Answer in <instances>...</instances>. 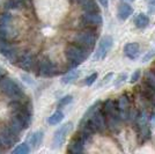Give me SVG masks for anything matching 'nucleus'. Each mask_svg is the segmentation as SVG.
<instances>
[{
	"instance_id": "nucleus-35",
	"label": "nucleus",
	"mask_w": 155,
	"mask_h": 154,
	"mask_svg": "<svg viewBox=\"0 0 155 154\" xmlns=\"http://www.w3.org/2000/svg\"><path fill=\"white\" fill-rule=\"evenodd\" d=\"M124 2H133L134 0H123Z\"/></svg>"
},
{
	"instance_id": "nucleus-22",
	"label": "nucleus",
	"mask_w": 155,
	"mask_h": 154,
	"mask_svg": "<svg viewBox=\"0 0 155 154\" xmlns=\"http://www.w3.org/2000/svg\"><path fill=\"white\" fill-rule=\"evenodd\" d=\"M134 23H136V27L139 28V29H143L149 25V19L146 14L140 13L138 14V16L134 20Z\"/></svg>"
},
{
	"instance_id": "nucleus-28",
	"label": "nucleus",
	"mask_w": 155,
	"mask_h": 154,
	"mask_svg": "<svg viewBox=\"0 0 155 154\" xmlns=\"http://www.w3.org/2000/svg\"><path fill=\"white\" fill-rule=\"evenodd\" d=\"M126 79H127V74H126V73H122V74H119L118 78L116 79V81H115V86L118 87L120 84H123Z\"/></svg>"
},
{
	"instance_id": "nucleus-4",
	"label": "nucleus",
	"mask_w": 155,
	"mask_h": 154,
	"mask_svg": "<svg viewBox=\"0 0 155 154\" xmlns=\"http://www.w3.org/2000/svg\"><path fill=\"white\" fill-rule=\"evenodd\" d=\"M20 140V133L11 128L9 125H5L0 131V147L11 148L14 144Z\"/></svg>"
},
{
	"instance_id": "nucleus-11",
	"label": "nucleus",
	"mask_w": 155,
	"mask_h": 154,
	"mask_svg": "<svg viewBox=\"0 0 155 154\" xmlns=\"http://www.w3.org/2000/svg\"><path fill=\"white\" fill-rule=\"evenodd\" d=\"M81 22L86 26H101L103 19L100 12H84L81 16Z\"/></svg>"
},
{
	"instance_id": "nucleus-14",
	"label": "nucleus",
	"mask_w": 155,
	"mask_h": 154,
	"mask_svg": "<svg viewBox=\"0 0 155 154\" xmlns=\"http://www.w3.org/2000/svg\"><path fill=\"white\" fill-rule=\"evenodd\" d=\"M117 108H118V111H119L120 119L126 121L130 116V102L127 96H120Z\"/></svg>"
},
{
	"instance_id": "nucleus-5",
	"label": "nucleus",
	"mask_w": 155,
	"mask_h": 154,
	"mask_svg": "<svg viewBox=\"0 0 155 154\" xmlns=\"http://www.w3.org/2000/svg\"><path fill=\"white\" fill-rule=\"evenodd\" d=\"M0 53L13 64L18 62L20 55H21L20 49L16 45L11 43V41H6L2 38H0Z\"/></svg>"
},
{
	"instance_id": "nucleus-7",
	"label": "nucleus",
	"mask_w": 155,
	"mask_h": 154,
	"mask_svg": "<svg viewBox=\"0 0 155 154\" xmlns=\"http://www.w3.org/2000/svg\"><path fill=\"white\" fill-rule=\"evenodd\" d=\"M72 128H73V123L72 122L65 123L64 125H61V126L54 132L53 140H52L53 148H59L64 145L65 140H66V137L71 132Z\"/></svg>"
},
{
	"instance_id": "nucleus-15",
	"label": "nucleus",
	"mask_w": 155,
	"mask_h": 154,
	"mask_svg": "<svg viewBox=\"0 0 155 154\" xmlns=\"http://www.w3.org/2000/svg\"><path fill=\"white\" fill-rule=\"evenodd\" d=\"M27 6V4L22 0H5L2 2V8L9 12V11H21Z\"/></svg>"
},
{
	"instance_id": "nucleus-16",
	"label": "nucleus",
	"mask_w": 155,
	"mask_h": 154,
	"mask_svg": "<svg viewBox=\"0 0 155 154\" xmlns=\"http://www.w3.org/2000/svg\"><path fill=\"white\" fill-rule=\"evenodd\" d=\"M124 53L130 59H137L140 55V48L138 43H127L124 46Z\"/></svg>"
},
{
	"instance_id": "nucleus-20",
	"label": "nucleus",
	"mask_w": 155,
	"mask_h": 154,
	"mask_svg": "<svg viewBox=\"0 0 155 154\" xmlns=\"http://www.w3.org/2000/svg\"><path fill=\"white\" fill-rule=\"evenodd\" d=\"M28 141H29V145H31L34 148L39 147L42 141H43V132L42 131H36V132L31 133Z\"/></svg>"
},
{
	"instance_id": "nucleus-31",
	"label": "nucleus",
	"mask_w": 155,
	"mask_h": 154,
	"mask_svg": "<svg viewBox=\"0 0 155 154\" xmlns=\"http://www.w3.org/2000/svg\"><path fill=\"white\" fill-rule=\"evenodd\" d=\"M112 77H114V73H108L105 77L103 78V81H102V85H107L108 82H109L110 80L112 79Z\"/></svg>"
},
{
	"instance_id": "nucleus-12",
	"label": "nucleus",
	"mask_w": 155,
	"mask_h": 154,
	"mask_svg": "<svg viewBox=\"0 0 155 154\" xmlns=\"http://www.w3.org/2000/svg\"><path fill=\"white\" fill-rule=\"evenodd\" d=\"M19 35V32L14 23L8 25H0V38L6 39V41H13Z\"/></svg>"
},
{
	"instance_id": "nucleus-19",
	"label": "nucleus",
	"mask_w": 155,
	"mask_h": 154,
	"mask_svg": "<svg viewBox=\"0 0 155 154\" xmlns=\"http://www.w3.org/2000/svg\"><path fill=\"white\" fill-rule=\"evenodd\" d=\"M84 12H100L95 0H77Z\"/></svg>"
},
{
	"instance_id": "nucleus-25",
	"label": "nucleus",
	"mask_w": 155,
	"mask_h": 154,
	"mask_svg": "<svg viewBox=\"0 0 155 154\" xmlns=\"http://www.w3.org/2000/svg\"><path fill=\"white\" fill-rule=\"evenodd\" d=\"M146 81H147V84H148L149 88L153 90V92H155V73L154 72H152V71L147 72V74H146Z\"/></svg>"
},
{
	"instance_id": "nucleus-10",
	"label": "nucleus",
	"mask_w": 155,
	"mask_h": 154,
	"mask_svg": "<svg viewBox=\"0 0 155 154\" xmlns=\"http://www.w3.org/2000/svg\"><path fill=\"white\" fill-rule=\"evenodd\" d=\"M36 66H37V73L41 77H52L57 73L56 66L49 58H42Z\"/></svg>"
},
{
	"instance_id": "nucleus-33",
	"label": "nucleus",
	"mask_w": 155,
	"mask_h": 154,
	"mask_svg": "<svg viewBox=\"0 0 155 154\" xmlns=\"http://www.w3.org/2000/svg\"><path fill=\"white\" fill-rule=\"evenodd\" d=\"M4 75H6V71L4 70L1 66H0V79L4 77Z\"/></svg>"
},
{
	"instance_id": "nucleus-18",
	"label": "nucleus",
	"mask_w": 155,
	"mask_h": 154,
	"mask_svg": "<svg viewBox=\"0 0 155 154\" xmlns=\"http://www.w3.org/2000/svg\"><path fill=\"white\" fill-rule=\"evenodd\" d=\"M138 126L140 129V132H141V136L147 139L149 137V126H148V118L146 114H142L140 117H139V122H138Z\"/></svg>"
},
{
	"instance_id": "nucleus-30",
	"label": "nucleus",
	"mask_w": 155,
	"mask_h": 154,
	"mask_svg": "<svg viewBox=\"0 0 155 154\" xmlns=\"http://www.w3.org/2000/svg\"><path fill=\"white\" fill-rule=\"evenodd\" d=\"M153 57H155V49H153V50H150V51L147 52V55L143 57L142 62H143V63H146V62H148L149 59H152Z\"/></svg>"
},
{
	"instance_id": "nucleus-23",
	"label": "nucleus",
	"mask_w": 155,
	"mask_h": 154,
	"mask_svg": "<svg viewBox=\"0 0 155 154\" xmlns=\"http://www.w3.org/2000/svg\"><path fill=\"white\" fill-rule=\"evenodd\" d=\"M64 119V114L60 111V110H57L56 112H53L50 117H49V124L50 125H57L59 123Z\"/></svg>"
},
{
	"instance_id": "nucleus-26",
	"label": "nucleus",
	"mask_w": 155,
	"mask_h": 154,
	"mask_svg": "<svg viewBox=\"0 0 155 154\" xmlns=\"http://www.w3.org/2000/svg\"><path fill=\"white\" fill-rule=\"evenodd\" d=\"M72 101H73V96L72 95H66L63 99H60V101L58 102V108H61V107H65V105L70 104Z\"/></svg>"
},
{
	"instance_id": "nucleus-24",
	"label": "nucleus",
	"mask_w": 155,
	"mask_h": 154,
	"mask_svg": "<svg viewBox=\"0 0 155 154\" xmlns=\"http://www.w3.org/2000/svg\"><path fill=\"white\" fill-rule=\"evenodd\" d=\"M29 152H30V147L28 146V144H26V142H22V144L18 145L16 148H14L13 151H12L13 154H28Z\"/></svg>"
},
{
	"instance_id": "nucleus-2",
	"label": "nucleus",
	"mask_w": 155,
	"mask_h": 154,
	"mask_svg": "<svg viewBox=\"0 0 155 154\" xmlns=\"http://www.w3.org/2000/svg\"><path fill=\"white\" fill-rule=\"evenodd\" d=\"M65 56L67 58V60L71 63L72 67H75L88 58L89 51L77 43H72V44H68L66 46Z\"/></svg>"
},
{
	"instance_id": "nucleus-34",
	"label": "nucleus",
	"mask_w": 155,
	"mask_h": 154,
	"mask_svg": "<svg viewBox=\"0 0 155 154\" xmlns=\"http://www.w3.org/2000/svg\"><path fill=\"white\" fill-rule=\"evenodd\" d=\"M147 1H148L149 6H153V7H155V0H147Z\"/></svg>"
},
{
	"instance_id": "nucleus-36",
	"label": "nucleus",
	"mask_w": 155,
	"mask_h": 154,
	"mask_svg": "<svg viewBox=\"0 0 155 154\" xmlns=\"http://www.w3.org/2000/svg\"><path fill=\"white\" fill-rule=\"evenodd\" d=\"M22 1H25V2L27 4V2H28V1H30V0H22Z\"/></svg>"
},
{
	"instance_id": "nucleus-29",
	"label": "nucleus",
	"mask_w": 155,
	"mask_h": 154,
	"mask_svg": "<svg viewBox=\"0 0 155 154\" xmlns=\"http://www.w3.org/2000/svg\"><path fill=\"white\" fill-rule=\"evenodd\" d=\"M139 78H140V70H137L134 71V73L132 74V77H131V84H134V82H137L138 80H139Z\"/></svg>"
},
{
	"instance_id": "nucleus-3",
	"label": "nucleus",
	"mask_w": 155,
	"mask_h": 154,
	"mask_svg": "<svg viewBox=\"0 0 155 154\" xmlns=\"http://www.w3.org/2000/svg\"><path fill=\"white\" fill-rule=\"evenodd\" d=\"M103 114L104 117H105V122L108 124V126H110V129L115 130V129L118 128L119 121H120V116H119V111H118L116 103L114 102L112 100H108L107 102L104 103Z\"/></svg>"
},
{
	"instance_id": "nucleus-13",
	"label": "nucleus",
	"mask_w": 155,
	"mask_h": 154,
	"mask_svg": "<svg viewBox=\"0 0 155 154\" xmlns=\"http://www.w3.org/2000/svg\"><path fill=\"white\" fill-rule=\"evenodd\" d=\"M84 144H86V140H84L80 135H78L77 137L70 142V145H68V152L73 154H78V153L84 152Z\"/></svg>"
},
{
	"instance_id": "nucleus-32",
	"label": "nucleus",
	"mask_w": 155,
	"mask_h": 154,
	"mask_svg": "<svg viewBox=\"0 0 155 154\" xmlns=\"http://www.w3.org/2000/svg\"><path fill=\"white\" fill-rule=\"evenodd\" d=\"M98 1H100V4H101L104 8H107L108 5H109V0H98Z\"/></svg>"
},
{
	"instance_id": "nucleus-17",
	"label": "nucleus",
	"mask_w": 155,
	"mask_h": 154,
	"mask_svg": "<svg viewBox=\"0 0 155 154\" xmlns=\"http://www.w3.org/2000/svg\"><path fill=\"white\" fill-rule=\"evenodd\" d=\"M133 13V9L132 7L130 6L127 2H122L119 6H118V9H117V16L118 19L122 20V21H125L127 20L132 15Z\"/></svg>"
},
{
	"instance_id": "nucleus-9",
	"label": "nucleus",
	"mask_w": 155,
	"mask_h": 154,
	"mask_svg": "<svg viewBox=\"0 0 155 154\" xmlns=\"http://www.w3.org/2000/svg\"><path fill=\"white\" fill-rule=\"evenodd\" d=\"M112 44H114V39H112L111 36H109V35L103 36L100 41V43H98V48H97L96 52H95L94 59L95 60H101V59L105 58L108 52L110 51V49L112 48Z\"/></svg>"
},
{
	"instance_id": "nucleus-6",
	"label": "nucleus",
	"mask_w": 155,
	"mask_h": 154,
	"mask_svg": "<svg viewBox=\"0 0 155 154\" xmlns=\"http://www.w3.org/2000/svg\"><path fill=\"white\" fill-rule=\"evenodd\" d=\"M74 43H77L84 49H87L88 51H91V49H94V46L96 44V35L91 30H88V29L82 30V32L75 34Z\"/></svg>"
},
{
	"instance_id": "nucleus-21",
	"label": "nucleus",
	"mask_w": 155,
	"mask_h": 154,
	"mask_svg": "<svg viewBox=\"0 0 155 154\" xmlns=\"http://www.w3.org/2000/svg\"><path fill=\"white\" fill-rule=\"evenodd\" d=\"M79 77H80V71L73 69V70L68 71L64 77L61 78V82L65 85L71 84V82H73V81H75Z\"/></svg>"
},
{
	"instance_id": "nucleus-1",
	"label": "nucleus",
	"mask_w": 155,
	"mask_h": 154,
	"mask_svg": "<svg viewBox=\"0 0 155 154\" xmlns=\"http://www.w3.org/2000/svg\"><path fill=\"white\" fill-rule=\"evenodd\" d=\"M0 93L9 100H18L26 96L22 87L7 75H4L0 79Z\"/></svg>"
},
{
	"instance_id": "nucleus-8",
	"label": "nucleus",
	"mask_w": 155,
	"mask_h": 154,
	"mask_svg": "<svg viewBox=\"0 0 155 154\" xmlns=\"http://www.w3.org/2000/svg\"><path fill=\"white\" fill-rule=\"evenodd\" d=\"M16 65L19 66L20 69L25 71H32L35 70L37 62H36V57L32 52H22L20 55L19 59L16 62Z\"/></svg>"
},
{
	"instance_id": "nucleus-27",
	"label": "nucleus",
	"mask_w": 155,
	"mask_h": 154,
	"mask_svg": "<svg viewBox=\"0 0 155 154\" xmlns=\"http://www.w3.org/2000/svg\"><path fill=\"white\" fill-rule=\"evenodd\" d=\"M96 79H97V73H93V74H91L88 78H86L84 84L87 85V86H91V85L96 81Z\"/></svg>"
}]
</instances>
